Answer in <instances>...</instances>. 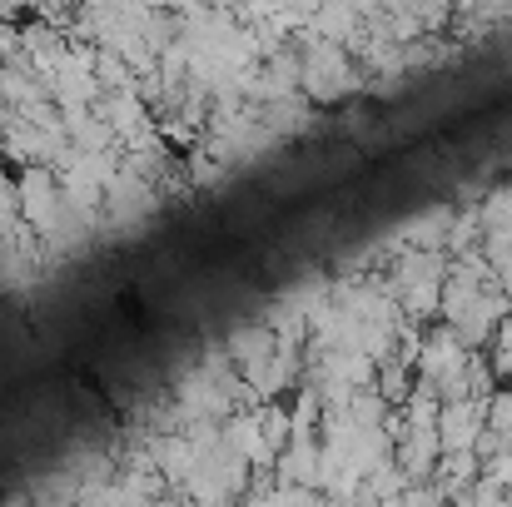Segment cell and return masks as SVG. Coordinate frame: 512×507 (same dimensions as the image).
Listing matches in <instances>:
<instances>
[{"label":"cell","instance_id":"obj_1","mask_svg":"<svg viewBox=\"0 0 512 507\" xmlns=\"http://www.w3.org/2000/svg\"><path fill=\"white\" fill-rule=\"evenodd\" d=\"M299 80H304V90H309L314 100H324V105H329V100H343L348 90L363 85V75L353 70L348 50L334 45V40H314V45H309V60H304Z\"/></svg>","mask_w":512,"mask_h":507},{"label":"cell","instance_id":"obj_2","mask_svg":"<svg viewBox=\"0 0 512 507\" xmlns=\"http://www.w3.org/2000/svg\"><path fill=\"white\" fill-rule=\"evenodd\" d=\"M483 428L498 438V448H512V378L503 388H488V408H483Z\"/></svg>","mask_w":512,"mask_h":507},{"label":"cell","instance_id":"obj_3","mask_svg":"<svg viewBox=\"0 0 512 507\" xmlns=\"http://www.w3.org/2000/svg\"><path fill=\"white\" fill-rule=\"evenodd\" d=\"M483 348H488V368H493V378H503V383H508L512 378V309L498 319V329L488 334Z\"/></svg>","mask_w":512,"mask_h":507},{"label":"cell","instance_id":"obj_4","mask_svg":"<svg viewBox=\"0 0 512 507\" xmlns=\"http://www.w3.org/2000/svg\"><path fill=\"white\" fill-rule=\"evenodd\" d=\"M478 219H483V229L508 224L512 219V184H498V189H488V194L478 199Z\"/></svg>","mask_w":512,"mask_h":507}]
</instances>
